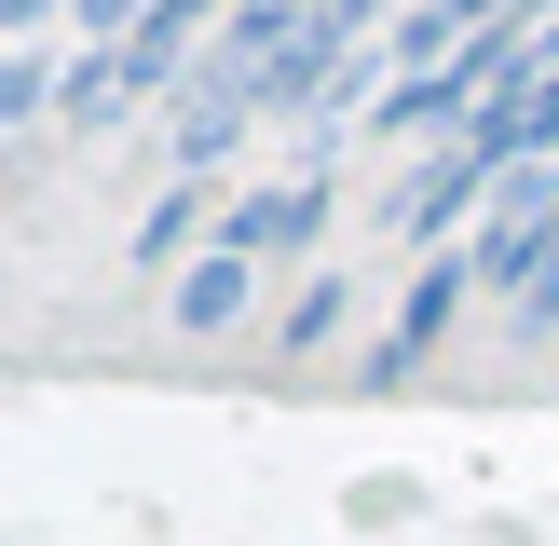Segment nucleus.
<instances>
[{
	"mask_svg": "<svg viewBox=\"0 0 559 546\" xmlns=\"http://www.w3.org/2000/svg\"><path fill=\"white\" fill-rule=\"evenodd\" d=\"M191 233H205V178H164L151 218H136V260H151V273H191V260H205Z\"/></svg>",
	"mask_w": 559,
	"mask_h": 546,
	"instance_id": "nucleus-6",
	"label": "nucleus"
},
{
	"mask_svg": "<svg viewBox=\"0 0 559 546\" xmlns=\"http://www.w3.org/2000/svg\"><path fill=\"white\" fill-rule=\"evenodd\" d=\"M260 14H300V0H260Z\"/></svg>",
	"mask_w": 559,
	"mask_h": 546,
	"instance_id": "nucleus-9",
	"label": "nucleus"
},
{
	"mask_svg": "<svg viewBox=\"0 0 559 546\" xmlns=\"http://www.w3.org/2000/svg\"><path fill=\"white\" fill-rule=\"evenodd\" d=\"M491 191H506V164H491L478 136H451V151H437V164H424V178H409V191H396V205H382V218H396L409 246H437V233H451V218H478Z\"/></svg>",
	"mask_w": 559,
	"mask_h": 546,
	"instance_id": "nucleus-4",
	"label": "nucleus"
},
{
	"mask_svg": "<svg viewBox=\"0 0 559 546\" xmlns=\"http://www.w3.org/2000/svg\"><path fill=\"white\" fill-rule=\"evenodd\" d=\"M519 14H533V0H409L396 41H382V69H396V82H437L464 41H491V27H519Z\"/></svg>",
	"mask_w": 559,
	"mask_h": 546,
	"instance_id": "nucleus-3",
	"label": "nucleus"
},
{
	"mask_svg": "<svg viewBox=\"0 0 559 546\" xmlns=\"http://www.w3.org/2000/svg\"><path fill=\"white\" fill-rule=\"evenodd\" d=\"M314 233H328V151L218 205V246H246V260H287V246H314Z\"/></svg>",
	"mask_w": 559,
	"mask_h": 546,
	"instance_id": "nucleus-1",
	"label": "nucleus"
},
{
	"mask_svg": "<svg viewBox=\"0 0 559 546\" xmlns=\"http://www.w3.org/2000/svg\"><path fill=\"white\" fill-rule=\"evenodd\" d=\"M55 14H69V0H0V27H14V41H55Z\"/></svg>",
	"mask_w": 559,
	"mask_h": 546,
	"instance_id": "nucleus-8",
	"label": "nucleus"
},
{
	"mask_svg": "<svg viewBox=\"0 0 559 546\" xmlns=\"http://www.w3.org/2000/svg\"><path fill=\"white\" fill-rule=\"evenodd\" d=\"M464 287H478V260H451V246H437V260L409 273L396 328H382V342H369V369H382V382H396V369H424V355H437V342H451V328H464Z\"/></svg>",
	"mask_w": 559,
	"mask_h": 546,
	"instance_id": "nucleus-2",
	"label": "nucleus"
},
{
	"mask_svg": "<svg viewBox=\"0 0 559 546\" xmlns=\"http://www.w3.org/2000/svg\"><path fill=\"white\" fill-rule=\"evenodd\" d=\"M246 300H260V260H246V246H218V233H205V260H191V273H164V328H178V342L246 328Z\"/></svg>",
	"mask_w": 559,
	"mask_h": 546,
	"instance_id": "nucleus-5",
	"label": "nucleus"
},
{
	"mask_svg": "<svg viewBox=\"0 0 559 546\" xmlns=\"http://www.w3.org/2000/svg\"><path fill=\"white\" fill-rule=\"evenodd\" d=\"M355 300H369V287H355V273H300V300H287V314H273V342H287V355H328V342H342V328H355Z\"/></svg>",
	"mask_w": 559,
	"mask_h": 546,
	"instance_id": "nucleus-7",
	"label": "nucleus"
}]
</instances>
